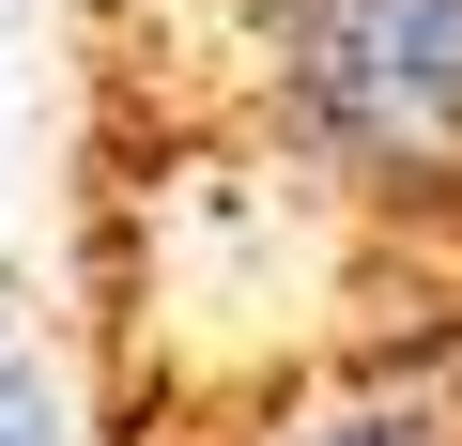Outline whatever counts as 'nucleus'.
Listing matches in <instances>:
<instances>
[{"label": "nucleus", "mask_w": 462, "mask_h": 446, "mask_svg": "<svg viewBox=\"0 0 462 446\" xmlns=\"http://www.w3.org/2000/svg\"><path fill=\"white\" fill-rule=\"evenodd\" d=\"M0 446H62V415H47V385H32L16 339H0Z\"/></svg>", "instance_id": "2"}, {"label": "nucleus", "mask_w": 462, "mask_h": 446, "mask_svg": "<svg viewBox=\"0 0 462 446\" xmlns=\"http://www.w3.org/2000/svg\"><path fill=\"white\" fill-rule=\"evenodd\" d=\"M293 446H447L431 415H324V431H293Z\"/></svg>", "instance_id": "3"}, {"label": "nucleus", "mask_w": 462, "mask_h": 446, "mask_svg": "<svg viewBox=\"0 0 462 446\" xmlns=\"http://www.w3.org/2000/svg\"><path fill=\"white\" fill-rule=\"evenodd\" d=\"M263 108L355 185L462 169V0H263Z\"/></svg>", "instance_id": "1"}]
</instances>
